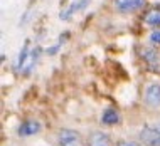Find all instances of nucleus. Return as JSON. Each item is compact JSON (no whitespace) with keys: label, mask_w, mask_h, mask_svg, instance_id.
Listing matches in <instances>:
<instances>
[{"label":"nucleus","mask_w":160,"mask_h":146,"mask_svg":"<svg viewBox=\"0 0 160 146\" xmlns=\"http://www.w3.org/2000/svg\"><path fill=\"white\" fill-rule=\"evenodd\" d=\"M120 123V113L115 108H108L101 114V124L103 126H115Z\"/></svg>","instance_id":"obj_8"},{"label":"nucleus","mask_w":160,"mask_h":146,"mask_svg":"<svg viewBox=\"0 0 160 146\" xmlns=\"http://www.w3.org/2000/svg\"><path fill=\"white\" fill-rule=\"evenodd\" d=\"M140 55H142V61L145 62V66L148 67V71L160 72V54L155 47H143Z\"/></svg>","instance_id":"obj_4"},{"label":"nucleus","mask_w":160,"mask_h":146,"mask_svg":"<svg viewBox=\"0 0 160 146\" xmlns=\"http://www.w3.org/2000/svg\"><path fill=\"white\" fill-rule=\"evenodd\" d=\"M42 130V124L37 119H25L17 126V136L20 138H31V136L39 134Z\"/></svg>","instance_id":"obj_5"},{"label":"nucleus","mask_w":160,"mask_h":146,"mask_svg":"<svg viewBox=\"0 0 160 146\" xmlns=\"http://www.w3.org/2000/svg\"><path fill=\"white\" fill-rule=\"evenodd\" d=\"M29 52H31V49H29V40H25L24 45H22V50H20L19 57H17V62H15V71L17 72L22 71L24 64H25V61H27V57H29Z\"/></svg>","instance_id":"obj_12"},{"label":"nucleus","mask_w":160,"mask_h":146,"mask_svg":"<svg viewBox=\"0 0 160 146\" xmlns=\"http://www.w3.org/2000/svg\"><path fill=\"white\" fill-rule=\"evenodd\" d=\"M115 146H140V144L137 141H132V139H120L115 143Z\"/></svg>","instance_id":"obj_14"},{"label":"nucleus","mask_w":160,"mask_h":146,"mask_svg":"<svg viewBox=\"0 0 160 146\" xmlns=\"http://www.w3.org/2000/svg\"><path fill=\"white\" fill-rule=\"evenodd\" d=\"M89 2H91V0H79V2H76V3H71V7H69L66 12H62V14H61V19H62V20H68L69 17L74 14V12L83 10V8H84L86 5H88Z\"/></svg>","instance_id":"obj_11"},{"label":"nucleus","mask_w":160,"mask_h":146,"mask_svg":"<svg viewBox=\"0 0 160 146\" xmlns=\"http://www.w3.org/2000/svg\"><path fill=\"white\" fill-rule=\"evenodd\" d=\"M148 40L152 42L153 45H160V29H155V31L150 32V37Z\"/></svg>","instance_id":"obj_13"},{"label":"nucleus","mask_w":160,"mask_h":146,"mask_svg":"<svg viewBox=\"0 0 160 146\" xmlns=\"http://www.w3.org/2000/svg\"><path fill=\"white\" fill-rule=\"evenodd\" d=\"M56 144L58 146H86V138L78 130L61 128L56 133Z\"/></svg>","instance_id":"obj_1"},{"label":"nucleus","mask_w":160,"mask_h":146,"mask_svg":"<svg viewBox=\"0 0 160 146\" xmlns=\"http://www.w3.org/2000/svg\"><path fill=\"white\" fill-rule=\"evenodd\" d=\"M86 146H113V139L108 133L94 130L86 136Z\"/></svg>","instance_id":"obj_6"},{"label":"nucleus","mask_w":160,"mask_h":146,"mask_svg":"<svg viewBox=\"0 0 160 146\" xmlns=\"http://www.w3.org/2000/svg\"><path fill=\"white\" fill-rule=\"evenodd\" d=\"M147 0H115V7L122 14H133V12L140 10L145 7Z\"/></svg>","instance_id":"obj_7"},{"label":"nucleus","mask_w":160,"mask_h":146,"mask_svg":"<svg viewBox=\"0 0 160 146\" xmlns=\"http://www.w3.org/2000/svg\"><path fill=\"white\" fill-rule=\"evenodd\" d=\"M138 143L143 146H160V123L147 124L138 131Z\"/></svg>","instance_id":"obj_2"},{"label":"nucleus","mask_w":160,"mask_h":146,"mask_svg":"<svg viewBox=\"0 0 160 146\" xmlns=\"http://www.w3.org/2000/svg\"><path fill=\"white\" fill-rule=\"evenodd\" d=\"M143 102L147 108L158 109L160 108V82H150L143 91Z\"/></svg>","instance_id":"obj_3"},{"label":"nucleus","mask_w":160,"mask_h":146,"mask_svg":"<svg viewBox=\"0 0 160 146\" xmlns=\"http://www.w3.org/2000/svg\"><path fill=\"white\" fill-rule=\"evenodd\" d=\"M143 22L147 25H152V27H160V5H155L145 12Z\"/></svg>","instance_id":"obj_9"},{"label":"nucleus","mask_w":160,"mask_h":146,"mask_svg":"<svg viewBox=\"0 0 160 146\" xmlns=\"http://www.w3.org/2000/svg\"><path fill=\"white\" fill-rule=\"evenodd\" d=\"M39 54H41V49L39 47H36L34 50H31L29 52V57H27V61H25V64H24V67H22V74L24 76H29L32 72V69L36 67V64H37V59H39Z\"/></svg>","instance_id":"obj_10"}]
</instances>
